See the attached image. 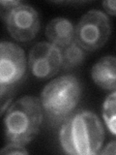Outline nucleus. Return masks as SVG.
Wrapping results in <instances>:
<instances>
[{
	"mask_svg": "<svg viewBox=\"0 0 116 155\" xmlns=\"http://www.w3.org/2000/svg\"><path fill=\"white\" fill-rule=\"evenodd\" d=\"M105 140V129L98 115L79 110L62 124L59 142L63 151L72 155L99 154Z\"/></svg>",
	"mask_w": 116,
	"mask_h": 155,
	"instance_id": "f257e3e1",
	"label": "nucleus"
},
{
	"mask_svg": "<svg viewBox=\"0 0 116 155\" xmlns=\"http://www.w3.org/2000/svg\"><path fill=\"white\" fill-rule=\"evenodd\" d=\"M41 100L24 95L9 107L4 116V135L7 143L26 145L36 138L44 120Z\"/></svg>",
	"mask_w": 116,
	"mask_h": 155,
	"instance_id": "f03ea898",
	"label": "nucleus"
},
{
	"mask_svg": "<svg viewBox=\"0 0 116 155\" xmlns=\"http://www.w3.org/2000/svg\"><path fill=\"white\" fill-rule=\"evenodd\" d=\"M82 86L74 75H64L50 81L41 93L44 114L52 122L65 121L72 115L81 98Z\"/></svg>",
	"mask_w": 116,
	"mask_h": 155,
	"instance_id": "7ed1b4c3",
	"label": "nucleus"
},
{
	"mask_svg": "<svg viewBox=\"0 0 116 155\" xmlns=\"http://www.w3.org/2000/svg\"><path fill=\"white\" fill-rule=\"evenodd\" d=\"M111 23L108 15L100 10L85 13L76 25L75 42L87 51L99 50L108 42Z\"/></svg>",
	"mask_w": 116,
	"mask_h": 155,
	"instance_id": "20e7f679",
	"label": "nucleus"
},
{
	"mask_svg": "<svg viewBox=\"0 0 116 155\" xmlns=\"http://www.w3.org/2000/svg\"><path fill=\"white\" fill-rule=\"evenodd\" d=\"M7 30L14 40L28 42L40 30V17L30 5L21 3L8 11H1Z\"/></svg>",
	"mask_w": 116,
	"mask_h": 155,
	"instance_id": "39448f33",
	"label": "nucleus"
},
{
	"mask_svg": "<svg viewBox=\"0 0 116 155\" xmlns=\"http://www.w3.org/2000/svg\"><path fill=\"white\" fill-rule=\"evenodd\" d=\"M27 63L35 78L50 79L62 68L61 48L50 42H39L29 51Z\"/></svg>",
	"mask_w": 116,
	"mask_h": 155,
	"instance_id": "423d86ee",
	"label": "nucleus"
},
{
	"mask_svg": "<svg viewBox=\"0 0 116 155\" xmlns=\"http://www.w3.org/2000/svg\"><path fill=\"white\" fill-rule=\"evenodd\" d=\"M26 71L24 51L12 42L2 41L0 45V85L16 86Z\"/></svg>",
	"mask_w": 116,
	"mask_h": 155,
	"instance_id": "0eeeda50",
	"label": "nucleus"
},
{
	"mask_svg": "<svg viewBox=\"0 0 116 155\" xmlns=\"http://www.w3.org/2000/svg\"><path fill=\"white\" fill-rule=\"evenodd\" d=\"M91 78L105 90H116V56L106 55L97 61L91 69Z\"/></svg>",
	"mask_w": 116,
	"mask_h": 155,
	"instance_id": "6e6552de",
	"label": "nucleus"
},
{
	"mask_svg": "<svg viewBox=\"0 0 116 155\" xmlns=\"http://www.w3.org/2000/svg\"><path fill=\"white\" fill-rule=\"evenodd\" d=\"M75 34L76 26L66 18H52L46 27V36L48 41L60 48L75 42Z\"/></svg>",
	"mask_w": 116,
	"mask_h": 155,
	"instance_id": "1a4fd4ad",
	"label": "nucleus"
},
{
	"mask_svg": "<svg viewBox=\"0 0 116 155\" xmlns=\"http://www.w3.org/2000/svg\"><path fill=\"white\" fill-rule=\"evenodd\" d=\"M61 51L62 68L66 71L80 66L86 57L85 51L76 42H72L70 45L62 48Z\"/></svg>",
	"mask_w": 116,
	"mask_h": 155,
	"instance_id": "9d476101",
	"label": "nucleus"
},
{
	"mask_svg": "<svg viewBox=\"0 0 116 155\" xmlns=\"http://www.w3.org/2000/svg\"><path fill=\"white\" fill-rule=\"evenodd\" d=\"M102 115L106 128L111 134L116 136V90L105 99Z\"/></svg>",
	"mask_w": 116,
	"mask_h": 155,
	"instance_id": "9b49d317",
	"label": "nucleus"
},
{
	"mask_svg": "<svg viewBox=\"0 0 116 155\" xmlns=\"http://www.w3.org/2000/svg\"><path fill=\"white\" fill-rule=\"evenodd\" d=\"M0 96H1V114H4L5 111L9 108L11 101L14 94V86L0 85Z\"/></svg>",
	"mask_w": 116,
	"mask_h": 155,
	"instance_id": "f8f14e48",
	"label": "nucleus"
},
{
	"mask_svg": "<svg viewBox=\"0 0 116 155\" xmlns=\"http://www.w3.org/2000/svg\"><path fill=\"white\" fill-rule=\"evenodd\" d=\"M1 154H28V151L23 145L9 143L0 150Z\"/></svg>",
	"mask_w": 116,
	"mask_h": 155,
	"instance_id": "ddd939ff",
	"label": "nucleus"
},
{
	"mask_svg": "<svg viewBox=\"0 0 116 155\" xmlns=\"http://www.w3.org/2000/svg\"><path fill=\"white\" fill-rule=\"evenodd\" d=\"M102 4L106 14L110 16H116V0H105Z\"/></svg>",
	"mask_w": 116,
	"mask_h": 155,
	"instance_id": "4468645a",
	"label": "nucleus"
},
{
	"mask_svg": "<svg viewBox=\"0 0 116 155\" xmlns=\"http://www.w3.org/2000/svg\"><path fill=\"white\" fill-rule=\"evenodd\" d=\"M100 154H102V155L116 154V140H112V142H110L106 144L105 147H104V149L100 151Z\"/></svg>",
	"mask_w": 116,
	"mask_h": 155,
	"instance_id": "2eb2a0df",
	"label": "nucleus"
}]
</instances>
